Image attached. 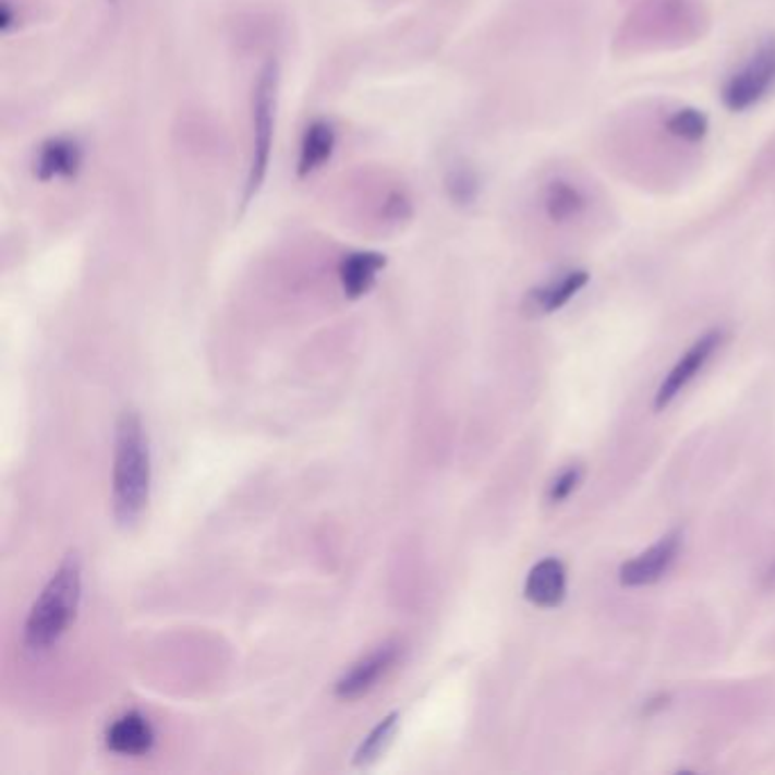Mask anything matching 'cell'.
I'll use <instances>...</instances> for the list:
<instances>
[{
	"instance_id": "cell-1",
	"label": "cell",
	"mask_w": 775,
	"mask_h": 775,
	"mask_svg": "<svg viewBox=\"0 0 775 775\" xmlns=\"http://www.w3.org/2000/svg\"><path fill=\"white\" fill-rule=\"evenodd\" d=\"M150 496V448L137 412L125 410L117 421L112 507L119 525L128 528L144 514Z\"/></svg>"
},
{
	"instance_id": "cell-2",
	"label": "cell",
	"mask_w": 775,
	"mask_h": 775,
	"mask_svg": "<svg viewBox=\"0 0 775 775\" xmlns=\"http://www.w3.org/2000/svg\"><path fill=\"white\" fill-rule=\"evenodd\" d=\"M80 598H83V565L77 553H69L28 614L23 630L25 649L44 653L56 646L75 621Z\"/></svg>"
},
{
	"instance_id": "cell-3",
	"label": "cell",
	"mask_w": 775,
	"mask_h": 775,
	"mask_svg": "<svg viewBox=\"0 0 775 775\" xmlns=\"http://www.w3.org/2000/svg\"><path fill=\"white\" fill-rule=\"evenodd\" d=\"M278 92H280V69L276 60H269L257 73L253 98H251V162L244 186V207H249L264 186L266 173L271 165V150L276 137V117H278Z\"/></svg>"
},
{
	"instance_id": "cell-4",
	"label": "cell",
	"mask_w": 775,
	"mask_h": 775,
	"mask_svg": "<svg viewBox=\"0 0 775 775\" xmlns=\"http://www.w3.org/2000/svg\"><path fill=\"white\" fill-rule=\"evenodd\" d=\"M775 85V37H768L724 87V105L730 112L755 107Z\"/></svg>"
},
{
	"instance_id": "cell-5",
	"label": "cell",
	"mask_w": 775,
	"mask_h": 775,
	"mask_svg": "<svg viewBox=\"0 0 775 775\" xmlns=\"http://www.w3.org/2000/svg\"><path fill=\"white\" fill-rule=\"evenodd\" d=\"M724 341V332L720 330H710L697 343L676 362V366L669 371V376L664 378L655 393V410H664L666 405H671V400L699 376V371L710 362L714 351Z\"/></svg>"
},
{
	"instance_id": "cell-6",
	"label": "cell",
	"mask_w": 775,
	"mask_h": 775,
	"mask_svg": "<svg viewBox=\"0 0 775 775\" xmlns=\"http://www.w3.org/2000/svg\"><path fill=\"white\" fill-rule=\"evenodd\" d=\"M398 653L400 646L396 641H389V644H383L376 651H371L337 680L335 685L337 697L343 701H355L364 697V693H368L373 687H376L378 680L391 669L393 662L398 659Z\"/></svg>"
},
{
	"instance_id": "cell-7",
	"label": "cell",
	"mask_w": 775,
	"mask_h": 775,
	"mask_svg": "<svg viewBox=\"0 0 775 775\" xmlns=\"http://www.w3.org/2000/svg\"><path fill=\"white\" fill-rule=\"evenodd\" d=\"M682 534L669 532L666 537H662L655 546H651L646 553L637 555L630 562L621 567V584L623 586H644L657 582L669 567L676 562V557L680 553Z\"/></svg>"
},
{
	"instance_id": "cell-8",
	"label": "cell",
	"mask_w": 775,
	"mask_h": 775,
	"mask_svg": "<svg viewBox=\"0 0 775 775\" xmlns=\"http://www.w3.org/2000/svg\"><path fill=\"white\" fill-rule=\"evenodd\" d=\"M85 162V150L73 137H50L35 155V175L41 182L71 180Z\"/></svg>"
},
{
	"instance_id": "cell-9",
	"label": "cell",
	"mask_w": 775,
	"mask_h": 775,
	"mask_svg": "<svg viewBox=\"0 0 775 775\" xmlns=\"http://www.w3.org/2000/svg\"><path fill=\"white\" fill-rule=\"evenodd\" d=\"M335 146H337V132L330 121L314 119L312 123H307L299 148V162H296L299 178H310L318 169H324L326 162H330Z\"/></svg>"
},
{
	"instance_id": "cell-10",
	"label": "cell",
	"mask_w": 775,
	"mask_h": 775,
	"mask_svg": "<svg viewBox=\"0 0 775 775\" xmlns=\"http://www.w3.org/2000/svg\"><path fill=\"white\" fill-rule=\"evenodd\" d=\"M105 739H107V748H110L112 753L140 758L146 755L153 748L155 732L153 726L148 724V718H144L137 712H130L114 720L110 730H107Z\"/></svg>"
},
{
	"instance_id": "cell-11",
	"label": "cell",
	"mask_w": 775,
	"mask_h": 775,
	"mask_svg": "<svg viewBox=\"0 0 775 775\" xmlns=\"http://www.w3.org/2000/svg\"><path fill=\"white\" fill-rule=\"evenodd\" d=\"M567 594V571L565 565L555 557L542 559L534 565L525 580V598L540 607H555L565 601Z\"/></svg>"
},
{
	"instance_id": "cell-12",
	"label": "cell",
	"mask_w": 775,
	"mask_h": 775,
	"mask_svg": "<svg viewBox=\"0 0 775 775\" xmlns=\"http://www.w3.org/2000/svg\"><path fill=\"white\" fill-rule=\"evenodd\" d=\"M387 257L373 251H355L339 264V282L349 299H360L376 284L378 274L385 269Z\"/></svg>"
},
{
	"instance_id": "cell-13",
	"label": "cell",
	"mask_w": 775,
	"mask_h": 775,
	"mask_svg": "<svg viewBox=\"0 0 775 775\" xmlns=\"http://www.w3.org/2000/svg\"><path fill=\"white\" fill-rule=\"evenodd\" d=\"M586 282H590V274L571 271L562 278H557L544 287H537L534 291H530V296L525 299V307L532 316L550 314L559 307H565L580 289L586 287Z\"/></svg>"
},
{
	"instance_id": "cell-14",
	"label": "cell",
	"mask_w": 775,
	"mask_h": 775,
	"mask_svg": "<svg viewBox=\"0 0 775 775\" xmlns=\"http://www.w3.org/2000/svg\"><path fill=\"white\" fill-rule=\"evenodd\" d=\"M584 207H586V198L576 184H571L567 180H553L546 186L544 209H546L550 221L567 223V221L580 217Z\"/></svg>"
},
{
	"instance_id": "cell-15",
	"label": "cell",
	"mask_w": 775,
	"mask_h": 775,
	"mask_svg": "<svg viewBox=\"0 0 775 775\" xmlns=\"http://www.w3.org/2000/svg\"><path fill=\"white\" fill-rule=\"evenodd\" d=\"M396 730H398V714L393 712V714L385 716L380 724L364 737V741L360 743L358 753H355V764L364 766V764L376 762L385 753V748L391 743Z\"/></svg>"
},
{
	"instance_id": "cell-16",
	"label": "cell",
	"mask_w": 775,
	"mask_h": 775,
	"mask_svg": "<svg viewBox=\"0 0 775 775\" xmlns=\"http://www.w3.org/2000/svg\"><path fill=\"white\" fill-rule=\"evenodd\" d=\"M666 130L671 132L674 137L697 144L701 140H705L707 130H710V121L707 117L697 110V107H682V110L674 112L669 119H666Z\"/></svg>"
},
{
	"instance_id": "cell-17",
	"label": "cell",
	"mask_w": 775,
	"mask_h": 775,
	"mask_svg": "<svg viewBox=\"0 0 775 775\" xmlns=\"http://www.w3.org/2000/svg\"><path fill=\"white\" fill-rule=\"evenodd\" d=\"M446 194L448 198L460 205V207H469L477 201L480 194V178L475 173V169L467 167V165H458L452 167L446 175Z\"/></svg>"
},
{
	"instance_id": "cell-18",
	"label": "cell",
	"mask_w": 775,
	"mask_h": 775,
	"mask_svg": "<svg viewBox=\"0 0 775 775\" xmlns=\"http://www.w3.org/2000/svg\"><path fill=\"white\" fill-rule=\"evenodd\" d=\"M580 477H582V469L580 467H569L567 471L559 473L553 480L550 492H548L550 502H562L565 498H569L576 492V487L580 485Z\"/></svg>"
},
{
	"instance_id": "cell-19",
	"label": "cell",
	"mask_w": 775,
	"mask_h": 775,
	"mask_svg": "<svg viewBox=\"0 0 775 775\" xmlns=\"http://www.w3.org/2000/svg\"><path fill=\"white\" fill-rule=\"evenodd\" d=\"M107 3H112V5H117V3H119V0H107Z\"/></svg>"
}]
</instances>
